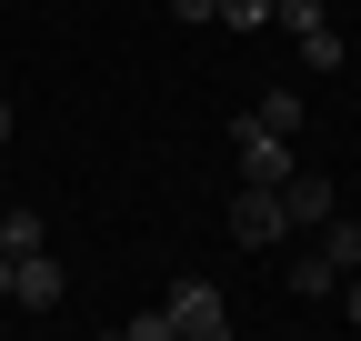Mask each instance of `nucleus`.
<instances>
[{
    "label": "nucleus",
    "instance_id": "1",
    "mask_svg": "<svg viewBox=\"0 0 361 341\" xmlns=\"http://www.w3.org/2000/svg\"><path fill=\"white\" fill-rule=\"evenodd\" d=\"M221 151H231V161H241V181H281V170H291V141H281V131H271V120H261V111H241V120H231V131H221Z\"/></svg>",
    "mask_w": 361,
    "mask_h": 341
},
{
    "label": "nucleus",
    "instance_id": "2",
    "mask_svg": "<svg viewBox=\"0 0 361 341\" xmlns=\"http://www.w3.org/2000/svg\"><path fill=\"white\" fill-rule=\"evenodd\" d=\"M161 321H171L180 341H231V302H221L211 281H171V302H161Z\"/></svg>",
    "mask_w": 361,
    "mask_h": 341
},
{
    "label": "nucleus",
    "instance_id": "3",
    "mask_svg": "<svg viewBox=\"0 0 361 341\" xmlns=\"http://www.w3.org/2000/svg\"><path fill=\"white\" fill-rule=\"evenodd\" d=\"M271 191H281V221H291V231H322L331 211H341V191H331V170H301V161H291V170H281V181H271Z\"/></svg>",
    "mask_w": 361,
    "mask_h": 341
},
{
    "label": "nucleus",
    "instance_id": "4",
    "mask_svg": "<svg viewBox=\"0 0 361 341\" xmlns=\"http://www.w3.org/2000/svg\"><path fill=\"white\" fill-rule=\"evenodd\" d=\"M281 231H291V221H281V191H271V181H241V191H231V241H241V251H271Z\"/></svg>",
    "mask_w": 361,
    "mask_h": 341
},
{
    "label": "nucleus",
    "instance_id": "5",
    "mask_svg": "<svg viewBox=\"0 0 361 341\" xmlns=\"http://www.w3.org/2000/svg\"><path fill=\"white\" fill-rule=\"evenodd\" d=\"M11 302H20V311H51V302H61V261H51V241L11 261Z\"/></svg>",
    "mask_w": 361,
    "mask_h": 341
},
{
    "label": "nucleus",
    "instance_id": "6",
    "mask_svg": "<svg viewBox=\"0 0 361 341\" xmlns=\"http://www.w3.org/2000/svg\"><path fill=\"white\" fill-rule=\"evenodd\" d=\"M291 291H301V302H331V291H341V261H331L322 241H301V251H291Z\"/></svg>",
    "mask_w": 361,
    "mask_h": 341
},
{
    "label": "nucleus",
    "instance_id": "7",
    "mask_svg": "<svg viewBox=\"0 0 361 341\" xmlns=\"http://www.w3.org/2000/svg\"><path fill=\"white\" fill-rule=\"evenodd\" d=\"M40 241H51V221H40L30 201H20V211H0V251H11V261H20V251H40Z\"/></svg>",
    "mask_w": 361,
    "mask_h": 341
},
{
    "label": "nucleus",
    "instance_id": "8",
    "mask_svg": "<svg viewBox=\"0 0 361 341\" xmlns=\"http://www.w3.org/2000/svg\"><path fill=\"white\" fill-rule=\"evenodd\" d=\"M322 251H331L341 271H361V221H341V211H331V221H322Z\"/></svg>",
    "mask_w": 361,
    "mask_h": 341
},
{
    "label": "nucleus",
    "instance_id": "9",
    "mask_svg": "<svg viewBox=\"0 0 361 341\" xmlns=\"http://www.w3.org/2000/svg\"><path fill=\"white\" fill-rule=\"evenodd\" d=\"M301 61H311V70H341V30L311 20V30H301Z\"/></svg>",
    "mask_w": 361,
    "mask_h": 341
},
{
    "label": "nucleus",
    "instance_id": "10",
    "mask_svg": "<svg viewBox=\"0 0 361 341\" xmlns=\"http://www.w3.org/2000/svg\"><path fill=\"white\" fill-rule=\"evenodd\" d=\"M261 120H271L281 141H301V91H261Z\"/></svg>",
    "mask_w": 361,
    "mask_h": 341
},
{
    "label": "nucleus",
    "instance_id": "11",
    "mask_svg": "<svg viewBox=\"0 0 361 341\" xmlns=\"http://www.w3.org/2000/svg\"><path fill=\"white\" fill-rule=\"evenodd\" d=\"M211 20H221V30H261V20H271V0H221Z\"/></svg>",
    "mask_w": 361,
    "mask_h": 341
},
{
    "label": "nucleus",
    "instance_id": "12",
    "mask_svg": "<svg viewBox=\"0 0 361 341\" xmlns=\"http://www.w3.org/2000/svg\"><path fill=\"white\" fill-rule=\"evenodd\" d=\"M271 20H281V30H291V40H301V30H311V20H322V0H271Z\"/></svg>",
    "mask_w": 361,
    "mask_h": 341
},
{
    "label": "nucleus",
    "instance_id": "13",
    "mask_svg": "<svg viewBox=\"0 0 361 341\" xmlns=\"http://www.w3.org/2000/svg\"><path fill=\"white\" fill-rule=\"evenodd\" d=\"M341 311H351V331H361V271H341Z\"/></svg>",
    "mask_w": 361,
    "mask_h": 341
},
{
    "label": "nucleus",
    "instance_id": "14",
    "mask_svg": "<svg viewBox=\"0 0 361 341\" xmlns=\"http://www.w3.org/2000/svg\"><path fill=\"white\" fill-rule=\"evenodd\" d=\"M221 11V0H171V20H211Z\"/></svg>",
    "mask_w": 361,
    "mask_h": 341
},
{
    "label": "nucleus",
    "instance_id": "15",
    "mask_svg": "<svg viewBox=\"0 0 361 341\" xmlns=\"http://www.w3.org/2000/svg\"><path fill=\"white\" fill-rule=\"evenodd\" d=\"M11 131H20V111H11V91H0V151H11Z\"/></svg>",
    "mask_w": 361,
    "mask_h": 341
},
{
    "label": "nucleus",
    "instance_id": "16",
    "mask_svg": "<svg viewBox=\"0 0 361 341\" xmlns=\"http://www.w3.org/2000/svg\"><path fill=\"white\" fill-rule=\"evenodd\" d=\"M0 302H11V251H0Z\"/></svg>",
    "mask_w": 361,
    "mask_h": 341
}]
</instances>
